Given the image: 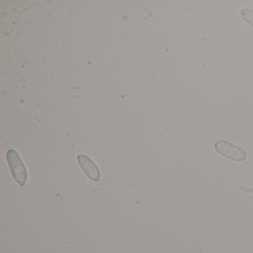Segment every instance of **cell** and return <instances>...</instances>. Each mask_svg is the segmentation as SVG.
Wrapping results in <instances>:
<instances>
[{
  "label": "cell",
  "instance_id": "3957f363",
  "mask_svg": "<svg viewBox=\"0 0 253 253\" xmlns=\"http://www.w3.org/2000/svg\"><path fill=\"white\" fill-rule=\"evenodd\" d=\"M78 161L85 175L93 181H100L101 174L95 163L88 158L87 155H80L78 156Z\"/></svg>",
  "mask_w": 253,
  "mask_h": 253
},
{
  "label": "cell",
  "instance_id": "277c9868",
  "mask_svg": "<svg viewBox=\"0 0 253 253\" xmlns=\"http://www.w3.org/2000/svg\"><path fill=\"white\" fill-rule=\"evenodd\" d=\"M241 17L247 24L253 28V11L250 8H244L241 11Z\"/></svg>",
  "mask_w": 253,
  "mask_h": 253
},
{
  "label": "cell",
  "instance_id": "6da1fadb",
  "mask_svg": "<svg viewBox=\"0 0 253 253\" xmlns=\"http://www.w3.org/2000/svg\"><path fill=\"white\" fill-rule=\"evenodd\" d=\"M7 161L11 169V174L20 186H26L28 180V171L20 155L14 149H9L6 154Z\"/></svg>",
  "mask_w": 253,
  "mask_h": 253
},
{
  "label": "cell",
  "instance_id": "7a4b0ae2",
  "mask_svg": "<svg viewBox=\"0 0 253 253\" xmlns=\"http://www.w3.org/2000/svg\"><path fill=\"white\" fill-rule=\"evenodd\" d=\"M214 149L219 155L235 162H244L247 159V154L244 149L226 140L214 142Z\"/></svg>",
  "mask_w": 253,
  "mask_h": 253
}]
</instances>
